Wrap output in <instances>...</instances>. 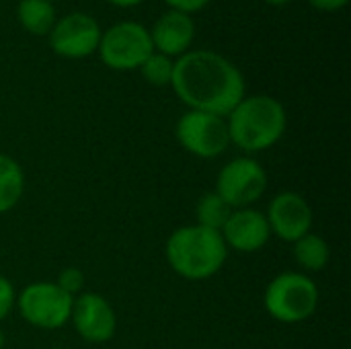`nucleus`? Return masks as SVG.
Returning a JSON list of instances; mask_svg holds the SVG:
<instances>
[{"label": "nucleus", "instance_id": "1", "mask_svg": "<svg viewBox=\"0 0 351 349\" xmlns=\"http://www.w3.org/2000/svg\"><path fill=\"white\" fill-rule=\"evenodd\" d=\"M171 86L193 111L226 117L245 97L243 72L214 49H189L175 60Z\"/></svg>", "mask_w": 351, "mask_h": 349}, {"label": "nucleus", "instance_id": "2", "mask_svg": "<svg viewBox=\"0 0 351 349\" xmlns=\"http://www.w3.org/2000/svg\"><path fill=\"white\" fill-rule=\"evenodd\" d=\"M230 144L247 154L263 152L276 146L288 128L286 107L269 95L243 97L241 103L226 115Z\"/></svg>", "mask_w": 351, "mask_h": 349}, {"label": "nucleus", "instance_id": "3", "mask_svg": "<svg viewBox=\"0 0 351 349\" xmlns=\"http://www.w3.org/2000/svg\"><path fill=\"white\" fill-rule=\"evenodd\" d=\"M165 257L171 269L183 280L204 282L224 267L228 249L218 230L189 224L171 232L165 245Z\"/></svg>", "mask_w": 351, "mask_h": 349}, {"label": "nucleus", "instance_id": "4", "mask_svg": "<svg viewBox=\"0 0 351 349\" xmlns=\"http://www.w3.org/2000/svg\"><path fill=\"white\" fill-rule=\"evenodd\" d=\"M263 306L278 323H304L319 309V286L302 272H284L267 284Z\"/></svg>", "mask_w": 351, "mask_h": 349}, {"label": "nucleus", "instance_id": "5", "mask_svg": "<svg viewBox=\"0 0 351 349\" xmlns=\"http://www.w3.org/2000/svg\"><path fill=\"white\" fill-rule=\"evenodd\" d=\"M154 51L150 31L138 21H119L103 31L97 53L101 62L117 72L138 70Z\"/></svg>", "mask_w": 351, "mask_h": 349}, {"label": "nucleus", "instance_id": "6", "mask_svg": "<svg viewBox=\"0 0 351 349\" xmlns=\"http://www.w3.org/2000/svg\"><path fill=\"white\" fill-rule=\"evenodd\" d=\"M74 298L56 282H33L16 294L21 317L43 331H56L70 323Z\"/></svg>", "mask_w": 351, "mask_h": 349}, {"label": "nucleus", "instance_id": "7", "mask_svg": "<svg viewBox=\"0 0 351 349\" xmlns=\"http://www.w3.org/2000/svg\"><path fill=\"white\" fill-rule=\"evenodd\" d=\"M175 136L181 148L197 158H216L230 146L226 117L206 111H185L177 121Z\"/></svg>", "mask_w": 351, "mask_h": 349}, {"label": "nucleus", "instance_id": "8", "mask_svg": "<svg viewBox=\"0 0 351 349\" xmlns=\"http://www.w3.org/2000/svg\"><path fill=\"white\" fill-rule=\"evenodd\" d=\"M214 191L232 210L251 208L267 191V173L261 163L251 156L232 158L220 169Z\"/></svg>", "mask_w": 351, "mask_h": 349}, {"label": "nucleus", "instance_id": "9", "mask_svg": "<svg viewBox=\"0 0 351 349\" xmlns=\"http://www.w3.org/2000/svg\"><path fill=\"white\" fill-rule=\"evenodd\" d=\"M103 29L99 21L86 12H70L56 21L49 31V47L66 60H82L97 51Z\"/></svg>", "mask_w": 351, "mask_h": 349}, {"label": "nucleus", "instance_id": "10", "mask_svg": "<svg viewBox=\"0 0 351 349\" xmlns=\"http://www.w3.org/2000/svg\"><path fill=\"white\" fill-rule=\"evenodd\" d=\"M70 323L88 344H105L117 331V317L109 300L97 292H82L74 298Z\"/></svg>", "mask_w": 351, "mask_h": 349}, {"label": "nucleus", "instance_id": "11", "mask_svg": "<svg viewBox=\"0 0 351 349\" xmlns=\"http://www.w3.org/2000/svg\"><path fill=\"white\" fill-rule=\"evenodd\" d=\"M265 218L271 234L286 243H296L313 228V208L306 197L296 191L278 193L269 202Z\"/></svg>", "mask_w": 351, "mask_h": 349}, {"label": "nucleus", "instance_id": "12", "mask_svg": "<svg viewBox=\"0 0 351 349\" xmlns=\"http://www.w3.org/2000/svg\"><path fill=\"white\" fill-rule=\"evenodd\" d=\"M220 234L226 243V249H234L239 253H257L271 239L265 214L255 208L232 210Z\"/></svg>", "mask_w": 351, "mask_h": 349}, {"label": "nucleus", "instance_id": "13", "mask_svg": "<svg viewBox=\"0 0 351 349\" xmlns=\"http://www.w3.org/2000/svg\"><path fill=\"white\" fill-rule=\"evenodd\" d=\"M148 31H150L154 51L165 53L173 60L187 53L195 39L193 16L181 10H173V8L162 12Z\"/></svg>", "mask_w": 351, "mask_h": 349}, {"label": "nucleus", "instance_id": "14", "mask_svg": "<svg viewBox=\"0 0 351 349\" xmlns=\"http://www.w3.org/2000/svg\"><path fill=\"white\" fill-rule=\"evenodd\" d=\"M16 21L31 35H49L56 25V8L49 0H19Z\"/></svg>", "mask_w": 351, "mask_h": 349}, {"label": "nucleus", "instance_id": "15", "mask_svg": "<svg viewBox=\"0 0 351 349\" xmlns=\"http://www.w3.org/2000/svg\"><path fill=\"white\" fill-rule=\"evenodd\" d=\"M25 193L23 167L8 154L0 152V214L10 212Z\"/></svg>", "mask_w": 351, "mask_h": 349}, {"label": "nucleus", "instance_id": "16", "mask_svg": "<svg viewBox=\"0 0 351 349\" xmlns=\"http://www.w3.org/2000/svg\"><path fill=\"white\" fill-rule=\"evenodd\" d=\"M294 245V259L304 272H323L331 261V249L327 241L315 232L304 234Z\"/></svg>", "mask_w": 351, "mask_h": 349}, {"label": "nucleus", "instance_id": "17", "mask_svg": "<svg viewBox=\"0 0 351 349\" xmlns=\"http://www.w3.org/2000/svg\"><path fill=\"white\" fill-rule=\"evenodd\" d=\"M232 208L216 193V191H208L204 193L197 204H195V224L210 228V230H222V226L226 224V220L230 218Z\"/></svg>", "mask_w": 351, "mask_h": 349}, {"label": "nucleus", "instance_id": "18", "mask_svg": "<svg viewBox=\"0 0 351 349\" xmlns=\"http://www.w3.org/2000/svg\"><path fill=\"white\" fill-rule=\"evenodd\" d=\"M173 68H175V60L165 56V53H158V51H152L144 64L138 68L144 76V80L152 86H167L171 84V78H173Z\"/></svg>", "mask_w": 351, "mask_h": 349}, {"label": "nucleus", "instance_id": "19", "mask_svg": "<svg viewBox=\"0 0 351 349\" xmlns=\"http://www.w3.org/2000/svg\"><path fill=\"white\" fill-rule=\"evenodd\" d=\"M84 274H82V269H78V267H66L60 276H58V286L66 292V294H70L72 298L76 296V294H80L82 292V288H84Z\"/></svg>", "mask_w": 351, "mask_h": 349}, {"label": "nucleus", "instance_id": "20", "mask_svg": "<svg viewBox=\"0 0 351 349\" xmlns=\"http://www.w3.org/2000/svg\"><path fill=\"white\" fill-rule=\"evenodd\" d=\"M14 306H16V290L8 278L0 276V323L10 315Z\"/></svg>", "mask_w": 351, "mask_h": 349}, {"label": "nucleus", "instance_id": "21", "mask_svg": "<svg viewBox=\"0 0 351 349\" xmlns=\"http://www.w3.org/2000/svg\"><path fill=\"white\" fill-rule=\"evenodd\" d=\"M169 8L173 10H181V12H187V14H193V12H199L204 10L210 0H162Z\"/></svg>", "mask_w": 351, "mask_h": 349}, {"label": "nucleus", "instance_id": "22", "mask_svg": "<svg viewBox=\"0 0 351 349\" xmlns=\"http://www.w3.org/2000/svg\"><path fill=\"white\" fill-rule=\"evenodd\" d=\"M350 0H308V4L319 12H339L348 6Z\"/></svg>", "mask_w": 351, "mask_h": 349}, {"label": "nucleus", "instance_id": "23", "mask_svg": "<svg viewBox=\"0 0 351 349\" xmlns=\"http://www.w3.org/2000/svg\"><path fill=\"white\" fill-rule=\"evenodd\" d=\"M109 4H113V6H121V8H130V6H138V4H142L144 0H107Z\"/></svg>", "mask_w": 351, "mask_h": 349}, {"label": "nucleus", "instance_id": "24", "mask_svg": "<svg viewBox=\"0 0 351 349\" xmlns=\"http://www.w3.org/2000/svg\"><path fill=\"white\" fill-rule=\"evenodd\" d=\"M263 2H267V4H271V6H284V4H290V2H294V0H263Z\"/></svg>", "mask_w": 351, "mask_h": 349}, {"label": "nucleus", "instance_id": "25", "mask_svg": "<svg viewBox=\"0 0 351 349\" xmlns=\"http://www.w3.org/2000/svg\"><path fill=\"white\" fill-rule=\"evenodd\" d=\"M4 341H6V337H4V333H2V329H0V349L4 348Z\"/></svg>", "mask_w": 351, "mask_h": 349}, {"label": "nucleus", "instance_id": "26", "mask_svg": "<svg viewBox=\"0 0 351 349\" xmlns=\"http://www.w3.org/2000/svg\"><path fill=\"white\" fill-rule=\"evenodd\" d=\"M53 349H62V348H53Z\"/></svg>", "mask_w": 351, "mask_h": 349}, {"label": "nucleus", "instance_id": "27", "mask_svg": "<svg viewBox=\"0 0 351 349\" xmlns=\"http://www.w3.org/2000/svg\"><path fill=\"white\" fill-rule=\"evenodd\" d=\"M49 2H53V0H49Z\"/></svg>", "mask_w": 351, "mask_h": 349}]
</instances>
